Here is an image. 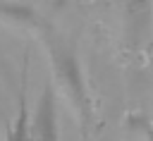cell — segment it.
Instances as JSON below:
<instances>
[{
	"label": "cell",
	"mask_w": 153,
	"mask_h": 141,
	"mask_svg": "<svg viewBox=\"0 0 153 141\" xmlns=\"http://www.w3.org/2000/svg\"><path fill=\"white\" fill-rule=\"evenodd\" d=\"M19 115L7 134V141H33V127L29 122V108H26V86L22 88V98H19Z\"/></svg>",
	"instance_id": "2"
},
{
	"label": "cell",
	"mask_w": 153,
	"mask_h": 141,
	"mask_svg": "<svg viewBox=\"0 0 153 141\" xmlns=\"http://www.w3.org/2000/svg\"><path fill=\"white\" fill-rule=\"evenodd\" d=\"M127 131H129V141H153V124L146 115H129Z\"/></svg>",
	"instance_id": "3"
},
{
	"label": "cell",
	"mask_w": 153,
	"mask_h": 141,
	"mask_svg": "<svg viewBox=\"0 0 153 141\" xmlns=\"http://www.w3.org/2000/svg\"><path fill=\"white\" fill-rule=\"evenodd\" d=\"M33 141H60L57 136V119H55V100H53V88H45L38 112H36V124H33Z\"/></svg>",
	"instance_id": "1"
}]
</instances>
